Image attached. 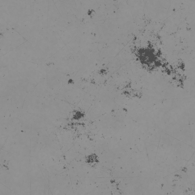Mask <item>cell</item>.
<instances>
[{
	"label": "cell",
	"instance_id": "6da1fadb",
	"mask_svg": "<svg viewBox=\"0 0 195 195\" xmlns=\"http://www.w3.org/2000/svg\"><path fill=\"white\" fill-rule=\"evenodd\" d=\"M87 161L88 163H92L97 161V156L95 154L90 155L87 158Z\"/></svg>",
	"mask_w": 195,
	"mask_h": 195
},
{
	"label": "cell",
	"instance_id": "7a4b0ae2",
	"mask_svg": "<svg viewBox=\"0 0 195 195\" xmlns=\"http://www.w3.org/2000/svg\"><path fill=\"white\" fill-rule=\"evenodd\" d=\"M83 116V114L80 111H77L73 114V118L75 120H79Z\"/></svg>",
	"mask_w": 195,
	"mask_h": 195
}]
</instances>
